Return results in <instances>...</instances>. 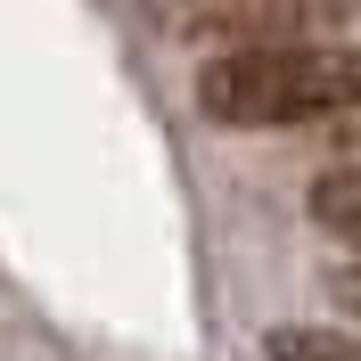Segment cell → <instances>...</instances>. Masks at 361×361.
<instances>
[{"label":"cell","instance_id":"6da1fadb","mask_svg":"<svg viewBox=\"0 0 361 361\" xmlns=\"http://www.w3.org/2000/svg\"><path fill=\"white\" fill-rule=\"evenodd\" d=\"M197 107L230 132H263V123H312V115L361 107V66L353 49H320V42H230L222 58H205L197 74Z\"/></svg>","mask_w":361,"mask_h":361},{"label":"cell","instance_id":"7a4b0ae2","mask_svg":"<svg viewBox=\"0 0 361 361\" xmlns=\"http://www.w3.org/2000/svg\"><path fill=\"white\" fill-rule=\"evenodd\" d=\"M312 222L337 230L345 247H361V164H337V173L312 180Z\"/></svg>","mask_w":361,"mask_h":361},{"label":"cell","instance_id":"3957f363","mask_svg":"<svg viewBox=\"0 0 361 361\" xmlns=\"http://www.w3.org/2000/svg\"><path fill=\"white\" fill-rule=\"evenodd\" d=\"M263 353L271 361H361V345L337 337V329H271Z\"/></svg>","mask_w":361,"mask_h":361},{"label":"cell","instance_id":"277c9868","mask_svg":"<svg viewBox=\"0 0 361 361\" xmlns=\"http://www.w3.org/2000/svg\"><path fill=\"white\" fill-rule=\"evenodd\" d=\"M337 148H353V164H361V107L337 115Z\"/></svg>","mask_w":361,"mask_h":361},{"label":"cell","instance_id":"5b68a950","mask_svg":"<svg viewBox=\"0 0 361 361\" xmlns=\"http://www.w3.org/2000/svg\"><path fill=\"white\" fill-rule=\"evenodd\" d=\"M345 304H353V320H361V271H353V279H345Z\"/></svg>","mask_w":361,"mask_h":361},{"label":"cell","instance_id":"8992f818","mask_svg":"<svg viewBox=\"0 0 361 361\" xmlns=\"http://www.w3.org/2000/svg\"><path fill=\"white\" fill-rule=\"evenodd\" d=\"M353 66H361V49H353Z\"/></svg>","mask_w":361,"mask_h":361}]
</instances>
